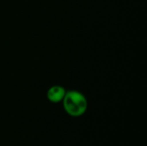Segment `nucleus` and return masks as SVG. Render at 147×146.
I'll return each mask as SVG.
<instances>
[{
	"label": "nucleus",
	"mask_w": 147,
	"mask_h": 146,
	"mask_svg": "<svg viewBox=\"0 0 147 146\" xmlns=\"http://www.w3.org/2000/svg\"><path fill=\"white\" fill-rule=\"evenodd\" d=\"M66 91L65 89L59 85H55L51 87L47 93V99L53 103H57L59 102H62Z\"/></svg>",
	"instance_id": "2"
},
{
	"label": "nucleus",
	"mask_w": 147,
	"mask_h": 146,
	"mask_svg": "<svg viewBox=\"0 0 147 146\" xmlns=\"http://www.w3.org/2000/svg\"><path fill=\"white\" fill-rule=\"evenodd\" d=\"M62 102L65 111L71 117L82 116L88 108L86 97L77 90L67 91Z\"/></svg>",
	"instance_id": "1"
}]
</instances>
